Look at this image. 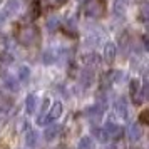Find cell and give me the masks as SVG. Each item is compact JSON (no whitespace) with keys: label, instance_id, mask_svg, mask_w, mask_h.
Returning a JSON list of instances; mask_svg holds the SVG:
<instances>
[{"label":"cell","instance_id":"1","mask_svg":"<svg viewBox=\"0 0 149 149\" xmlns=\"http://www.w3.org/2000/svg\"><path fill=\"white\" fill-rule=\"evenodd\" d=\"M39 39H40L39 30H37V27H34V25L22 27L20 30L17 32V40H19V44H22V45H27V47L35 45V44L39 42Z\"/></svg>","mask_w":149,"mask_h":149},{"label":"cell","instance_id":"2","mask_svg":"<svg viewBox=\"0 0 149 149\" xmlns=\"http://www.w3.org/2000/svg\"><path fill=\"white\" fill-rule=\"evenodd\" d=\"M84 14L91 19H102L106 15V5L101 0H87L84 5Z\"/></svg>","mask_w":149,"mask_h":149},{"label":"cell","instance_id":"3","mask_svg":"<svg viewBox=\"0 0 149 149\" xmlns=\"http://www.w3.org/2000/svg\"><path fill=\"white\" fill-rule=\"evenodd\" d=\"M104 109H106V106H102V104H95V106H92V107L87 109V116L91 117V121L92 122H99L101 121L102 114H104Z\"/></svg>","mask_w":149,"mask_h":149},{"label":"cell","instance_id":"4","mask_svg":"<svg viewBox=\"0 0 149 149\" xmlns=\"http://www.w3.org/2000/svg\"><path fill=\"white\" fill-rule=\"evenodd\" d=\"M104 131L107 132L109 139H117V137H119V136L122 134V129H121V126H119V124H116V122H111V121H109L107 124H106V127H104Z\"/></svg>","mask_w":149,"mask_h":149},{"label":"cell","instance_id":"5","mask_svg":"<svg viewBox=\"0 0 149 149\" xmlns=\"http://www.w3.org/2000/svg\"><path fill=\"white\" fill-rule=\"evenodd\" d=\"M61 132H62V126L61 124H52V126H49V127L45 129L44 137H45V141H54L55 137H59Z\"/></svg>","mask_w":149,"mask_h":149},{"label":"cell","instance_id":"6","mask_svg":"<svg viewBox=\"0 0 149 149\" xmlns=\"http://www.w3.org/2000/svg\"><path fill=\"white\" fill-rule=\"evenodd\" d=\"M92 82H94V72L91 70V69H84L81 74V86L82 89H89L92 86Z\"/></svg>","mask_w":149,"mask_h":149},{"label":"cell","instance_id":"7","mask_svg":"<svg viewBox=\"0 0 149 149\" xmlns=\"http://www.w3.org/2000/svg\"><path fill=\"white\" fill-rule=\"evenodd\" d=\"M127 136H129V139L132 142H136V141H139L142 137V129H141V126H139V122H134V124H131L129 126V129H127Z\"/></svg>","mask_w":149,"mask_h":149},{"label":"cell","instance_id":"8","mask_svg":"<svg viewBox=\"0 0 149 149\" xmlns=\"http://www.w3.org/2000/svg\"><path fill=\"white\" fill-rule=\"evenodd\" d=\"M116 52H117L116 44H114V42H107V44H106V47H104V59H106L107 64H112V62H114Z\"/></svg>","mask_w":149,"mask_h":149},{"label":"cell","instance_id":"9","mask_svg":"<svg viewBox=\"0 0 149 149\" xmlns=\"http://www.w3.org/2000/svg\"><path fill=\"white\" fill-rule=\"evenodd\" d=\"M62 114V104L59 101L54 102V106H52V109H50V112H49V116L44 119V122H52L55 121V119H59Z\"/></svg>","mask_w":149,"mask_h":149},{"label":"cell","instance_id":"10","mask_svg":"<svg viewBox=\"0 0 149 149\" xmlns=\"http://www.w3.org/2000/svg\"><path fill=\"white\" fill-rule=\"evenodd\" d=\"M114 107H116V112H117L119 117H122V119H126V117H127V102H126L124 97H119V99L116 101Z\"/></svg>","mask_w":149,"mask_h":149},{"label":"cell","instance_id":"11","mask_svg":"<svg viewBox=\"0 0 149 149\" xmlns=\"http://www.w3.org/2000/svg\"><path fill=\"white\" fill-rule=\"evenodd\" d=\"M12 106H14V102H12V99L8 95L0 94V112L2 114H7L8 111L12 109Z\"/></svg>","mask_w":149,"mask_h":149},{"label":"cell","instance_id":"12","mask_svg":"<svg viewBox=\"0 0 149 149\" xmlns=\"http://www.w3.org/2000/svg\"><path fill=\"white\" fill-rule=\"evenodd\" d=\"M20 8V0H7L5 3V14L7 15H15Z\"/></svg>","mask_w":149,"mask_h":149},{"label":"cell","instance_id":"13","mask_svg":"<svg viewBox=\"0 0 149 149\" xmlns=\"http://www.w3.org/2000/svg\"><path fill=\"white\" fill-rule=\"evenodd\" d=\"M39 139H40V136H39V132H37V131H29L27 137H25V144H27L29 148H37Z\"/></svg>","mask_w":149,"mask_h":149},{"label":"cell","instance_id":"14","mask_svg":"<svg viewBox=\"0 0 149 149\" xmlns=\"http://www.w3.org/2000/svg\"><path fill=\"white\" fill-rule=\"evenodd\" d=\"M3 84H5V87L10 89V91H19L20 89V86H19V82H17V79H15L14 75H3Z\"/></svg>","mask_w":149,"mask_h":149},{"label":"cell","instance_id":"15","mask_svg":"<svg viewBox=\"0 0 149 149\" xmlns=\"http://www.w3.org/2000/svg\"><path fill=\"white\" fill-rule=\"evenodd\" d=\"M35 106H37V95L35 94H29L27 101H25V109H27L29 114L35 112Z\"/></svg>","mask_w":149,"mask_h":149},{"label":"cell","instance_id":"16","mask_svg":"<svg viewBox=\"0 0 149 149\" xmlns=\"http://www.w3.org/2000/svg\"><path fill=\"white\" fill-rule=\"evenodd\" d=\"M61 27V17L59 15H52V17H49L47 19V29L50 32H54L57 29Z\"/></svg>","mask_w":149,"mask_h":149},{"label":"cell","instance_id":"17","mask_svg":"<svg viewBox=\"0 0 149 149\" xmlns=\"http://www.w3.org/2000/svg\"><path fill=\"white\" fill-rule=\"evenodd\" d=\"M92 134L97 137V141H101V142H107V141H109V136H107V132H106L104 129L92 127Z\"/></svg>","mask_w":149,"mask_h":149},{"label":"cell","instance_id":"18","mask_svg":"<svg viewBox=\"0 0 149 149\" xmlns=\"http://www.w3.org/2000/svg\"><path fill=\"white\" fill-rule=\"evenodd\" d=\"M42 62L47 64V65L54 64L55 62V52H52V50H45V52L42 54Z\"/></svg>","mask_w":149,"mask_h":149},{"label":"cell","instance_id":"19","mask_svg":"<svg viewBox=\"0 0 149 149\" xmlns=\"http://www.w3.org/2000/svg\"><path fill=\"white\" fill-rule=\"evenodd\" d=\"M94 148V141H92V137H82L81 141H79V149H92Z\"/></svg>","mask_w":149,"mask_h":149},{"label":"cell","instance_id":"20","mask_svg":"<svg viewBox=\"0 0 149 149\" xmlns=\"http://www.w3.org/2000/svg\"><path fill=\"white\" fill-rule=\"evenodd\" d=\"M139 15H141V20L146 22L149 17V3L148 2H142L141 7H139Z\"/></svg>","mask_w":149,"mask_h":149},{"label":"cell","instance_id":"21","mask_svg":"<svg viewBox=\"0 0 149 149\" xmlns=\"http://www.w3.org/2000/svg\"><path fill=\"white\" fill-rule=\"evenodd\" d=\"M17 74H19V79H20L22 82H27V81H29V77H30V70H29V67L22 65V67H19Z\"/></svg>","mask_w":149,"mask_h":149},{"label":"cell","instance_id":"22","mask_svg":"<svg viewBox=\"0 0 149 149\" xmlns=\"http://www.w3.org/2000/svg\"><path fill=\"white\" fill-rule=\"evenodd\" d=\"M39 15H40V5H39V2H34L30 5V10H29V17L30 19H37Z\"/></svg>","mask_w":149,"mask_h":149},{"label":"cell","instance_id":"23","mask_svg":"<svg viewBox=\"0 0 149 149\" xmlns=\"http://www.w3.org/2000/svg\"><path fill=\"white\" fill-rule=\"evenodd\" d=\"M84 62L87 64V65H97L99 62H101V59H99V55L97 54H89L84 57Z\"/></svg>","mask_w":149,"mask_h":149},{"label":"cell","instance_id":"24","mask_svg":"<svg viewBox=\"0 0 149 149\" xmlns=\"http://www.w3.org/2000/svg\"><path fill=\"white\" fill-rule=\"evenodd\" d=\"M47 106H49V99H44V104H42V112H40V116L37 117V122H39V124H44L45 112H47Z\"/></svg>","mask_w":149,"mask_h":149},{"label":"cell","instance_id":"25","mask_svg":"<svg viewBox=\"0 0 149 149\" xmlns=\"http://www.w3.org/2000/svg\"><path fill=\"white\" fill-rule=\"evenodd\" d=\"M139 89H141V84H139V81H131V86H129V92H131V95L134 97L137 92H139Z\"/></svg>","mask_w":149,"mask_h":149},{"label":"cell","instance_id":"26","mask_svg":"<svg viewBox=\"0 0 149 149\" xmlns=\"http://www.w3.org/2000/svg\"><path fill=\"white\" fill-rule=\"evenodd\" d=\"M124 0H116V3H114V10H116V14L117 15H124V12H126V8H124Z\"/></svg>","mask_w":149,"mask_h":149},{"label":"cell","instance_id":"27","mask_svg":"<svg viewBox=\"0 0 149 149\" xmlns=\"http://www.w3.org/2000/svg\"><path fill=\"white\" fill-rule=\"evenodd\" d=\"M148 112L149 111H142L139 116V124H148Z\"/></svg>","mask_w":149,"mask_h":149},{"label":"cell","instance_id":"28","mask_svg":"<svg viewBox=\"0 0 149 149\" xmlns=\"http://www.w3.org/2000/svg\"><path fill=\"white\" fill-rule=\"evenodd\" d=\"M50 2H52V3H55V5H59V3H64L65 0H50Z\"/></svg>","mask_w":149,"mask_h":149},{"label":"cell","instance_id":"29","mask_svg":"<svg viewBox=\"0 0 149 149\" xmlns=\"http://www.w3.org/2000/svg\"><path fill=\"white\" fill-rule=\"evenodd\" d=\"M3 22H5V15H0V25H2Z\"/></svg>","mask_w":149,"mask_h":149},{"label":"cell","instance_id":"30","mask_svg":"<svg viewBox=\"0 0 149 149\" xmlns=\"http://www.w3.org/2000/svg\"><path fill=\"white\" fill-rule=\"evenodd\" d=\"M127 2H132V0H127Z\"/></svg>","mask_w":149,"mask_h":149}]
</instances>
